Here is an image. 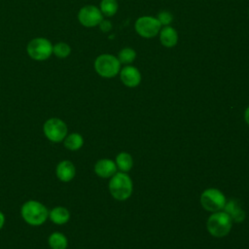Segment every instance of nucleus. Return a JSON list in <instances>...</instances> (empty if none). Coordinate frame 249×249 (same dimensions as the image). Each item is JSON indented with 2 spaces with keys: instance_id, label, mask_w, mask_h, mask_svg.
Returning a JSON list of instances; mask_svg holds the SVG:
<instances>
[{
  "instance_id": "1",
  "label": "nucleus",
  "mask_w": 249,
  "mask_h": 249,
  "mask_svg": "<svg viewBox=\"0 0 249 249\" xmlns=\"http://www.w3.org/2000/svg\"><path fill=\"white\" fill-rule=\"evenodd\" d=\"M20 214L28 225L36 227L43 225L47 221L49 210L43 203L37 200H28L22 204Z\"/></svg>"
},
{
  "instance_id": "2",
  "label": "nucleus",
  "mask_w": 249,
  "mask_h": 249,
  "mask_svg": "<svg viewBox=\"0 0 249 249\" xmlns=\"http://www.w3.org/2000/svg\"><path fill=\"white\" fill-rule=\"evenodd\" d=\"M109 190L113 197L116 199L125 200L132 193L131 179L125 173H115L110 180Z\"/></svg>"
},
{
  "instance_id": "3",
  "label": "nucleus",
  "mask_w": 249,
  "mask_h": 249,
  "mask_svg": "<svg viewBox=\"0 0 249 249\" xmlns=\"http://www.w3.org/2000/svg\"><path fill=\"white\" fill-rule=\"evenodd\" d=\"M94 69L103 78H113L120 73L121 62L113 54L102 53L95 58Z\"/></svg>"
},
{
  "instance_id": "4",
  "label": "nucleus",
  "mask_w": 249,
  "mask_h": 249,
  "mask_svg": "<svg viewBox=\"0 0 249 249\" xmlns=\"http://www.w3.org/2000/svg\"><path fill=\"white\" fill-rule=\"evenodd\" d=\"M206 227L213 236L223 237L227 235L231 229V219L225 211L216 212L208 218Z\"/></svg>"
},
{
  "instance_id": "5",
  "label": "nucleus",
  "mask_w": 249,
  "mask_h": 249,
  "mask_svg": "<svg viewBox=\"0 0 249 249\" xmlns=\"http://www.w3.org/2000/svg\"><path fill=\"white\" fill-rule=\"evenodd\" d=\"M26 52L32 59L43 61L53 54V44L47 38L37 37L28 42Z\"/></svg>"
},
{
  "instance_id": "6",
  "label": "nucleus",
  "mask_w": 249,
  "mask_h": 249,
  "mask_svg": "<svg viewBox=\"0 0 249 249\" xmlns=\"http://www.w3.org/2000/svg\"><path fill=\"white\" fill-rule=\"evenodd\" d=\"M43 131L45 136L52 142H61L67 135L66 124L58 118H51L44 123Z\"/></svg>"
},
{
  "instance_id": "7",
  "label": "nucleus",
  "mask_w": 249,
  "mask_h": 249,
  "mask_svg": "<svg viewBox=\"0 0 249 249\" xmlns=\"http://www.w3.org/2000/svg\"><path fill=\"white\" fill-rule=\"evenodd\" d=\"M134 29L138 35L143 38H152L157 36L160 29L161 24L157 18L151 16H143L136 19Z\"/></svg>"
},
{
  "instance_id": "8",
  "label": "nucleus",
  "mask_w": 249,
  "mask_h": 249,
  "mask_svg": "<svg viewBox=\"0 0 249 249\" xmlns=\"http://www.w3.org/2000/svg\"><path fill=\"white\" fill-rule=\"evenodd\" d=\"M200 202L202 207L207 211L217 212L224 208L226 198L218 189H207L201 194Z\"/></svg>"
},
{
  "instance_id": "9",
  "label": "nucleus",
  "mask_w": 249,
  "mask_h": 249,
  "mask_svg": "<svg viewBox=\"0 0 249 249\" xmlns=\"http://www.w3.org/2000/svg\"><path fill=\"white\" fill-rule=\"evenodd\" d=\"M78 19L83 26L94 27L99 25L103 19V15L99 8L93 5H87L80 9Z\"/></svg>"
},
{
  "instance_id": "10",
  "label": "nucleus",
  "mask_w": 249,
  "mask_h": 249,
  "mask_svg": "<svg viewBox=\"0 0 249 249\" xmlns=\"http://www.w3.org/2000/svg\"><path fill=\"white\" fill-rule=\"evenodd\" d=\"M120 78L123 84L128 88H135L141 82V74L139 70L132 65H126L121 69Z\"/></svg>"
},
{
  "instance_id": "11",
  "label": "nucleus",
  "mask_w": 249,
  "mask_h": 249,
  "mask_svg": "<svg viewBox=\"0 0 249 249\" xmlns=\"http://www.w3.org/2000/svg\"><path fill=\"white\" fill-rule=\"evenodd\" d=\"M55 174L60 181L65 183L69 182L75 177V174H76L75 165L70 160H61L56 166Z\"/></svg>"
},
{
  "instance_id": "12",
  "label": "nucleus",
  "mask_w": 249,
  "mask_h": 249,
  "mask_svg": "<svg viewBox=\"0 0 249 249\" xmlns=\"http://www.w3.org/2000/svg\"><path fill=\"white\" fill-rule=\"evenodd\" d=\"M117 171L116 163L109 159H102L94 164V172L102 178H109Z\"/></svg>"
},
{
  "instance_id": "13",
  "label": "nucleus",
  "mask_w": 249,
  "mask_h": 249,
  "mask_svg": "<svg viewBox=\"0 0 249 249\" xmlns=\"http://www.w3.org/2000/svg\"><path fill=\"white\" fill-rule=\"evenodd\" d=\"M160 41L166 48H173L178 42V33L175 28L166 25L160 31Z\"/></svg>"
},
{
  "instance_id": "14",
  "label": "nucleus",
  "mask_w": 249,
  "mask_h": 249,
  "mask_svg": "<svg viewBox=\"0 0 249 249\" xmlns=\"http://www.w3.org/2000/svg\"><path fill=\"white\" fill-rule=\"evenodd\" d=\"M224 209H225V212L231 217V221L233 220L236 223H240L245 218V213L241 209L236 199H231L227 204H225Z\"/></svg>"
},
{
  "instance_id": "15",
  "label": "nucleus",
  "mask_w": 249,
  "mask_h": 249,
  "mask_svg": "<svg viewBox=\"0 0 249 249\" xmlns=\"http://www.w3.org/2000/svg\"><path fill=\"white\" fill-rule=\"evenodd\" d=\"M49 218L55 225H64L70 219V212L63 206H56L49 212Z\"/></svg>"
},
{
  "instance_id": "16",
  "label": "nucleus",
  "mask_w": 249,
  "mask_h": 249,
  "mask_svg": "<svg viewBox=\"0 0 249 249\" xmlns=\"http://www.w3.org/2000/svg\"><path fill=\"white\" fill-rule=\"evenodd\" d=\"M63 144L66 149L70 151H77L83 146L84 139L80 133L74 132L66 135V137L63 140Z\"/></svg>"
},
{
  "instance_id": "17",
  "label": "nucleus",
  "mask_w": 249,
  "mask_h": 249,
  "mask_svg": "<svg viewBox=\"0 0 249 249\" xmlns=\"http://www.w3.org/2000/svg\"><path fill=\"white\" fill-rule=\"evenodd\" d=\"M52 249H66L68 246L67 237L61 232H53L48 239Z\"/></svg>"
},
{
  "instance_id": "18",
  "label": "nucleus",
  "mask_w": 249,
  "mask_h": 249,
  "mask_svg": "<svg viewBox=\"0 0 249 249\" xmlns=\"http://www.w3.org/2000/svg\"><path fill=\"white\" fill-rule=\"evenodd\" d=\"M132 164H133L132 158L127 153H124V152L120 153L116 158V165L120 168V170L124 172L130 170L132 167Z\"/></svg>"
},
{
  "instance_id": "19",
  "label": "nucleus",
  "mask_w": 249,
  "mask_h": 249,
  "mask_svg": "<svg viewBox=\"0 0 249 249\" xmlns=\"http://www.w3.org/2000/svg\"><path fill=\"white\" fill-rule=\"evenodd\" d=\"M119 5L117 0H101L99 9L103 16L105 17H113L118 11Z\"/></svg>"
},
{
  "instance_id": "20",
  "label": "nucleus",
  "mask_w": 249,
  "mask_h": 249,
  "mask_svg": "<svg viewBox=\"0 0 249 249\" xmlns=\"http://www.w3.org/2000/svg\"><path fill=\"white\" fill-rule=\"evenodd\" d=\"M118 59L121 62V64L129 65L132 63L136 58V52L132 48H124L122 49L118 53Z\"/></svg>"
},
{
  "instance_id": "21",
  "label": "nucleus",
  "mask_w": 249,
  "mask_h": 249,
  "mask_svg": "<svg viewBox=\"0 0 249 249\" xmlns=\"http://www.w3.org/2000/svg\"><path fill=\"white\" fill-rule=\"evenodd\" d=\"M71 53V47L65 42H58L53 45V53L58 58H65L69 56Z\"/></svg>"
},
{
  "instance_id": "22",
  "label": "nucleus",
  "mask_w": 249,
  "mask_h": 249,
  "mask_svg": "<svg viewBox=\"0 0 249 249\" xmlns=\"http://www.w3.org/2000/svg\"><path fill=\"white\" fill-rule=\"evenodd\" d=\"M157 18L159 19V21L160 22L161 25L166 26V25H169V24L172 22V20H173V16H172V14H171L170 12H168V11H161V12H160V13L158 14Z\"/></svg>"
},
{
  "instance_id": "23",
  "label": "nucleus",
  "mask_w": 249,
  "mask_h": 249,
  "mask_svg": "<svg viewBox=\"0 0 249 249\" xmlns=\"http://www.w3.org/2000/svg\"><path fill=\"white\" fill-rule=\"evenodd\" d=\"M99 27H100L101 31L108 32L112 29V23L108 19H102V21L99 23Z\"/></svg>"
},
{
  "instance_id": "24",
  "label": "nucleus",
  "mask_w": 249,
  "mask_h": 249,
  "mask_svg": "<svg viewBox=\"0 0 249 249\" xmlns=\"http://www.w3.org/2000/svg\"><path fill=\"white\" fill-rule=\"evenodd\" d=\"M4 223H5V216H4V214L0 211V230L3 228Z\"/></svg>"
},
{
  "instance_id": "25",
  "label": "nucleus",
  "mask_w": 249,
  "mask_h": 249,
  "mask_svg": "<svg viewBox=\"0 0 249 249\" xmlns=\"http://www.w3.org/2000/svg\"><path fill=\"white\" fill-rule=\"evenodd\" d=\"M244 118H245V121L246 123L249 124V106L247 107L246 111H245V114H244Z\"/></svg>"
},
{
  "instance_id": "26",
  "label": "nucleus",
  "mask_w": 249,
  "mask_h": 249,
  "mask_svg": "<svg viewBox=\"0 0 249 249\" xmlns=\"http://www.w3.org/2000/svg\"><path fill=\"white\" fill-rule=\"evenodd\" d=\"M248 15H249V11H248Z\"/></svg>"
}]
</instances>
